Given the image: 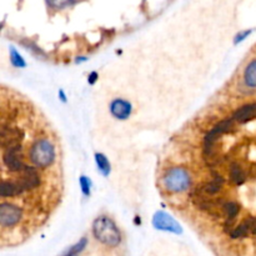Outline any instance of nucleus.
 <instances>
[{"mask_svg": "<svg viewBox=\"0 0 256 256\" xmlns=\"http://www.w3.org/2000/svg\"><path fill=\"white\" fill-rule=\"evenodd\" d=\"M94 236L108 246H116L122 242V235L116 225L106 216H100L92 224Z\"/></svg>", "mask_w": 256, "mask_h": 256, "instance_id": "1", "label": "nucleus"}, {"mask_svg": "<svg viewBox=\"0 0 256 256\" xmlns=\"http://www.w3.org/2000/svg\"><path fill=\"white\" fill-rule=\"evenodd\" d=\"M56 152L52 142L48 139H39L30 150V160L38 168H48L55 162Z\"/></svg>", "mask_w": 256, "mask_h": 256, "instance_id": "2", "label": "nucleus"}, {"mask_svg": "<svg viewBox=\"0 0 256 256\" xmlns=\"http://www.w3.org/2000/svg\"><path fill=\"white\" fill-rule=\"evenodd\" d=\"M164 186L172 192H182L192 185V178L185 168H172L162 178Z\"/></svg>", "mask_w": 256, "mask_h": 256, "instance_id": "3", "label": "nucleus"}, {"mask_svg": "<svg viewBox=\"0 0 256 256\" xmlns=\"http://www.w3.org/2000/svg\"><path fill=\"white\" fill-rule=\"evenodd\" d=\"M22 212L19 206L10 202H2L0 206V224L2 228H12L22 219Z\"/></svg>", "mask_w": 256, "mask_h": 256, "instance_id": "4", "label": "nucleus"}, {"mask_svg": "<svg viewBox=\"0 0 256 256\" xmlns=\"http://www.w3.org/2000/svg\"><path fill=\"white\" fill-rule=\"evenodd\" d=\"M20 150H22V146L18 145V146L4 149V152H2V162L12 172H22V169L26 166L20 156Z\"/></svg>", "mask_w": 256, "mask_h": 256, "instance_id": "5", "label": "nucleus"}, {"mask_svg": "<svg viewBox=\"0 0 256 256\" xmlns=\"http://www.w3.org/2000/svg\"><path fill=\"white\" fill-rule=\"evenodd\" d=\"M22 138H24V132L22 129L8 126L5 122H2V132H0V142H2V150L20 145Z\"/></svg>", "mask_w": 256, "mask_h": 256, "instance_id": "6", "label": "nucleus"}, {"mask_svg": "<svg viewBox=\"0 0 256 256\" xmlns=\"http://www.w3.org/2000/svg\"><path fill=\"white\" fill-rule=\"evenodd\" d=\"M234 128V124H232V120H224V122H219L209 134L206 135L205 138V142H204V146H205V152L208 155H212V146H214V142H216L218 138L224 132H230V130Z\"/></svg>", "mask_w": 256, "mask_h": 256, "instance_id": "7", "label": "nucleus"}, {"mask_svg": "<svg viewBox=\"0 0 256 256\" xmlns=\"http://www.w3.org/2000/svg\"><path fill=\"white\" fill-rule=\"evenodd\" d=\"M20 182L24 190H32L34 188H38L40 185V175L38 172L36 168H32L26 165V166L22 169V176L19 179H16Z\"/></svg>", "mask_w": 256, "mask_h": 256, "instance_id": "8", "label": "nucleus"}, {"mask_svg": "<svg viewBox=\"0 0 256 256\" xmlns=\"http://www.w3.org/2000/svg\"><path fill=\"white\" fill-rule=\"evenodd\" d=\"M154 225L156 229L165 230V232H172L175 234H179L182 232L180 226L178 225V222H175L172 218H170L169 215L164 214V212H158L154 218Z\"/></svg>", "mask_w": 256, "mask_h": 256, "instance_id": "9", "label": "nucleus"}, {"mask_svg": "<svg viewBox=\"0 0 256 256\" xmlns=\"http://www.w3.org/2000/svg\"><path fill=\"white\" fill-rule=\"evenodd\" d=\"M25 190L24 188L20 185V182L15 180H6L4 179L0 186V196L2 198H9V196H18V195L22 194Z\"/></svg>", "mask_w": 256, "mask_h": 256, "instance_id": "10", "label": "nucleus"}, {"mask_svg": "<svg viewBox=\"0 0 256 256\" xmlns=\"http://www.w3.org/2000/svg\"><path fill=\"white\" fill-rule=\"evenodd\" d=\"M110 110H112V114L115 118H118V119H126L132 114V106H130V104H128L126 102L120 99L114 100L112 102Z\"/></svg>", "mask_w": 256, "mask_h": 256, "instance_id": "11", "label": "nucleus"}, {"mask_svg": "<svg viewBox=\"0 0 256 256\" xmlns=\"http://www.w3.org/2000/svg\"><path fill=\"white\" fill-rule=\"evenodd\" d=\"M255 116H256V104H250V105H245V106L240 108V109L234 114L232 119L236 120V122H245Z\"/></svg>", "mask_w": 256, "mask_h": 256, "instance_id": "12", "label": "nucleus"}, {"mask_svg": "<svg viewBox=\"0 0 256 256\" xmlns=\"http://www.w3.org/2000/svg\"><path fill=\"white\" fill-rule=\"evenodd\" d=\"M222 182H224V179H222L220 175H215V178L212 180V182H206V184L202 185V190L206 195H215L216 192H220Z\"/></svg>", "mask_w": 256, "mask_h": 256, "instance_id": "13", "label": "nucleus"}, {"mask_svg": "<svg viewBox=\"0 0 256 256\" xmlns=\"http://www.w3.org/2000/svg\"><path fill=\"white\" fill-rule=\"evenodd\" d=\"M249 232H252V219H246L239 225V226L235 228L232 232H230V236L238 239V238H244L246 236Z\"/></svg>", "mask_w": 256, "mask_h": 256, "instance_id": "14", "label": "nucleus"}, {"mask_svg": "<svg viewBox=\"0 0 256 256\" xmlns=\"http://www.w3.org/2000/svg\"><path fill=\"white\" fill-rule=\"evenodd\" d=\"M244 79L248 86L256 88V60H252L245 69Z\"/></svg>", "mask_w": 256, "mask_h": 256, "instance_id": "15", "label": "nucleus"}, {"mask_svg": "<svg viewBox=\"0 0 256 256\" xmlns=\"http://www.w3.org/2000/svg\"><path fill=\"white\" fill-rule=\"evenodd\" d=\"M222 212L228 216V220H234L236 218V215L239 214L240 206L234 202H224L222 205Z\"/></svg>", "mask_w": 256, "mask_h": 256, "instance_id": "16", "label": "nucleus"}, {"mask_svg": "<svg viewBox=\"0 0 256 256\" xmlns=\"http://www.w3.org/2000/svg\"><path fill=\"white\" fill-rule=\"evenodd\" d=\"M230 179H232V182H234V184H238V185L244 182L245 174L244 172H242V168H240L238 164L232 165V168H230Z\"/></svg>", "mask_w": 256, "mask_h": 256, "instance_id": "17", "label": "nucleus"}, {"mask_svg": "<svg viewBox=\"0 0 256 256\" xmlns=\"http://www.w3.org/2000/svg\"><path fill=\"white\" fill-rule=\"evenodd\" d=\"M85 245H86V239H82L80 240L79 242H78L76 245H74V246L70 250H68L66 252H65L62 256H79L80 252H82V249L85 248Z\"/></svg>", "mask_w": 256, "mask_h": 256, "instance_id": "18", "label": "nucleus"}, {"mask_svg": "<svg viewBox=\"0 0 256 256\" xmlns=\"http://www.w3.org/2000/svg\"><path fill=\"white\" fill-rule=\"evenodd\" d=\"M96 162H98V165H99V169L102 170L104 174H108V172H109V169H110V165H109V162H108L106 158L102 154H98L96 155Z\"/></svg>", "mask_w": 256, "mask_h": 256, "instance_id": "19", "label": "nucleus"}, {"mask_svg": "<svg viewBox=\"0 0 256 256\" xmlns=\"http://www.w3.org/2000/svg\"><path fill=\"white\" fill-rule=\"evenodd\" d=\"M74 2L75 0H48V2H49L50 6L56 8V9H59V8L68 6V5L72 4Z\"/></svg>", "mask_w": 256, "mask_h": 256, "instance_id": "20", "label": "nucleus"}, {"mask_svg": "<svg viewBox=\"0 0 256 256\" xmlns=\"http://www.w3.org/2000/svg\"><path fill=\"white\" fill-rule=\"evenodd\" d=\"M80 184H82V190H84L85 194H89V186H90V184H89V182H88V180H86V178L82 176V180H80Z\"/></svg>", "mask_w": 256, "mask_h": 256, "instance_id": "21", "label": "nucleus"}]
</instances>
